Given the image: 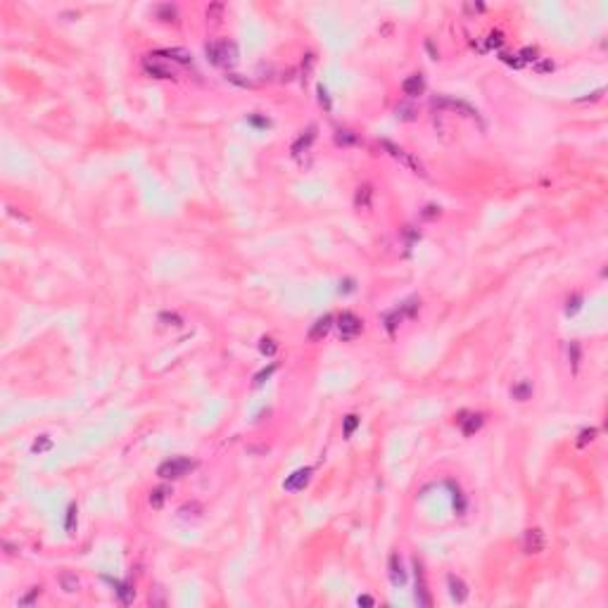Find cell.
I'll return each mask as SVG.
<instances>
[{
  "label": "cell",
  "instance_id": "7a4b0ae2",
  "mask_svg": "<svg viewBox=\"0 0 608 608\" xmlns=\"http://www.w3.org/2000/svg\"><path fill=\"white\" fill-rule=\"evenodd\" d=\"M193 468H195V461L183 459V456H176V459H169V461H164L162 466L157 468V475L164 478V480H178L186 473H190Z\"/></svg>",
  "mask_w": 608,
  "mask_h": 608
},
{
  "label": "cell",
  "instance_id": "d4e9b609",
  "mask_svg": "<svg viewBox=\"0 0 608 608\" xmlns=\"http://www.w3.org/2000/svg\"><path fill=\"white\" fill-rule=\"evenodd\" d=\"M259 352L264 354V357H273L276 352H278V344L273 338H262L259 340Z\"/></svg>",
  "mask_w": 608,
  "mask_h": 608
},
{
  "label": "cell",
  "instance_id": "2e32d148",
  "mask_svg": "<svg viewBox=\"0 0 608 608\" xmlns=\"http://www.w3.org/2000/svg\"><path fill=\"white\" fill-rule=\"evenodd\" d=\"M483 428V416L480 413H470L466 418H461V430H463V435H473V433H478Z\"/></svg>",
  "mask_w": 608,
  "mask_h": 608
},
{
  "label": "cell",
  "instance_id": "4fadbf2b",
  "mask_svg": "<svg viewBox=\"0 0 608 608\" xmlns=\"http://www.w3.org/2000/svg\"><path fill=\"white\" fill-rule=\"evenodd\" d=\"M390 582L394 587H402L406 584V570L402 561H399V554H392L390 556Z\"/></svg>",
  "mask_w": 608,
  "mask_h": 608
},
{
  "label": "cell",
  "instance_id": "5b68a950",
  "mask_svg": "<svg viewBox=\"0 0 608 608\" xmlns=\"http://www.w3.org/2000/svg\"><path fill=\"white\" fill-rule=\"evenodd\" d=\"M143 67H145V72L150 74V76H155V78H176L178 74H176V69L171 67V62H162L157 55H150L145 62H143Z\"/></svg>",
  "mask_w": 608,
  "mask_h": 608
},
{
  "label": "cell",
  "instance_id": "5bb4252c",
  "mask_svg": "<svg viewBox=\"0 0 608 608\" xmlns=\"http://www.w3.org/2000/svg\"><path fill=\"white\" fill-rule=\"evenodd\" d=\"M316 141V126H309L299 138L295 141V145H292V155H302L304 150H309V145Z\"/></svg>",
  "mask_w": 608,
  "mask_h": 608
},
{
  "label": "cell",
  "instance_id": "484cf974",
  "mask_svg": "<svg viewBox=\"0 0 608 608\" xmlns=\"http://www.w3.org/2000/svg\"><path fill=\"white\" fill-rule=\"evenodd\" d=\"M181 518H200V513H202V506L197 504V501H193V504H186V506H181Z\"/></svg>",
  "mask_w": 608,
  "mask_h": 608
},
{
  "label": "cell",
  "instance_id": "4316f807",
  "mask_svg": "<svg viewBox=\"0 0 608 608\" xmlns=\"http://www.w3.org/2000/svg\"><path fill=\"white\" fill-rule=\"evenodd\" d=\"M50 449H52V439H50L48 435H41L31 444V452L33 454H43V452H50Z\"/></svg>",
  "mask_w": 608,
  "mask_h": 608
},
{
  "label": "cell",
  "instance_id": "52a82bcc",
  "mask_svg": "<svg viewBox=\"0 0 608 608\" xmlns=\"http://www.w3.org/2000/svg\"><path fill=\"white\" fill-rule=\"evenodd\" d=\"M413 568H416V604L423 608H430L433 606V599H430V592H428L425 575H423V565L418 559H413Z\"/></svg>",
  "mask_w": 608,
  "mask_h": 608
},
{
  "label": "cell",
  "instance_id": "e0dca14e",
  "mask_svg": "<svg viewBox=\"0 0 608 608\" xmlns=\"http://www.w3.org/2000/svg\"><path fill=\"white\" fill-rule=\"evenodd\" d=\"M371 197H373V188H371V186L357 188V195H354V204H357V209H371Z\"/></svg>",
  "mask_w": 608,
  "mask_h": 608
},
{
  "label": "cell",
  "instance_id": "7402d4cb",
  "mask_svg": "<svg viewBox=\"0 0 608 608\" xmlns=\"http://www.w3.org/2000/svg\"><path fill=\"white\" fill-rule=\"evenodd\" d=\"M76 513H78V506L72 501L69 506H67V515H64V530L72 532L76 528Z\"/></svg>",
  "mask_w": 608,
  "mask_h": 608
},
{
  "label": "cell",
  "instance_id": "e575fe53",
  "mask_svg": "<svg viewBox=\"0 0 608 608\" xmlns=\"http://www.w3.org/2000/svg\"><path fill=\"white\" fill-rule=\"evenodd\" d=\"M397 117L404 119V122H411V119H416V109L406 107V105H399V107H397Z\"/></svg>",
  "mask_w": 608,
  "mask_h": 608
},
{
  "label": "cell",
  "instance_id": "277c9868",
  "mask_svg": "<svg viewBox=\"0 0 608 608\" xmlns=\"http://www.w3.org/2000/svg\"><path fill=\"white\" fill-rule=\"evenodd\" d=\"M361 318L354 316L352 312H344L340 314V318H338V330H340V340H354L359 333H361Z\"/></svg>",
  "mask_w": 608,
  "mask_h": 608
},
{
  "label": "cell",
  "instance_id": "d590c367",
  "mask_svg": "<svg viewBox=\"0 0 608 608\" xmlns=\"http://www.w3.org/2000/svg\"><path fill=\"white\" fill-rule=\"evenodd\" d=\"M594 437H596V428H587V430H582V433H580V439H577V444H580V447H584L587 442H592Z\"/></svg>",
  "mask_w": 608,
  "mask_h": 608
},
{
  "label": "cell",
  "instance_id": "d6986e66",
  "mask_svg": "<svg viewBox=\"0 0 608 608\" xmlns=\"http://www.w3.org/2000/svg\"><path fill=\"white\" fill-rule=\"evenodd\" d=\"M511 394H513V399H518V402H525V399L532 397V385L528 380H520V383H515L513 388H511Z\"/></svg>",
  "mask_w": 608,
  "mask_h": 608
},
{
  "label": "cell",
  "instance_id": "3957f363",
  "mask_svg": "<svg viewBox=\"0 0 608 608\" xmlns=\"http://www.w3.org/2000/svg\"><path fill=\"white\" fill-rule=\"evenodd\" d=\"M383 147L390 152L397 162H402L404 167H409L413 173H418V176H425V167L421 164V159H416V157L411 155V152H406L404 147H399V145H394V143H390V141H383Z\"/></svg>",
  "mask_w": 608,
  "mask_h": 608
},
{
  "label": "cell",
  "instance_id": "ee69618b",
  "mask_svg": "<svg viewBox=\"0 0 608 608\" xmlns=\"http://www.w3.org/2000/svg\"><path fill=\"white\" fill-rule=\"evenodd\" d=\"M375 601L371 596H359V606H373Z\"/></svg>",
  "mask_w": 608,
  "mask_h": 608
},
{
  "label": "cell",
  "instance_id": "9c48e42d",
  "mask_svg": "<svg viewBox=\"0 0 608 608\" xmlns=\"http://www.w3.org/2000/svg\"><path fill=\"white\" fill-rule=\"evenodd\" d=\"M309 480H312V468H299V470H295L292 475L285 478L283 487H285L288 492H299V489H304V487L309 485Z\"/></svg>",
  "mask_w": 608,
  "mask_h": 608
},
{
  "label": "cell",
  "instance_id": "9a60e30c",
  "mask_svg": "<svg viewBox=\"0 0 608 608\" xmlns=\"http://www.w3.org/2000/svg\"><path fill=\"white\" fill-rule=\"evenodd\" d=\"M157 55H167V57H171L173 62H181V64L193 62V55L188 52L186 48H167V50H159Z\"/></svg>",
  "mask_w": 608,
  "mask_h": 608
},
{
  "label": "cell",
  "instance_id": "bcb514c9",
  "mask_svg": "<svg viewBox=\"0 0 608 608\" xmlns=\"http://www.w3.org/2000/svg\"><path fill=\"white\" fill-rule=\"evenodd\" d=\"M340 290H344V292H349V290H354V283H352V281H344V283H340Z\"/></svg>",
  "mask_w": 608,
  "mask_h": 608
},
{
  "label": "cell",
  "instance_id": "44dd1931",
  "mask_svg": "<svg viewBox=\"0 0 608 608\" xmlns=\"http://www.w3.org/2000/svg\"><path fill=\"white\" fill-rule=\"evenodd\" d=\"M114 592L119 594L122 604H131L136 596V589H131V584H124V582H114Z\"/></svg>",
  "mask_w": 608,
  "mask_h": 608
},
{
  "label": "cell",
  "instance_id": "83f0119b",
  "mask_svg": "<svg viewBox=\"0 0 608 608\" xmlns=\"http://www.w3.org/2000/svg\"><path fill=\"white\" fill-rule=\"evenodd\" d=\"M501 43H504V33L501 31H489V36L485 38V52L487 50H492V48H501Z\"/></svg>",
  "mask_w": 608,
  "mask_h": 608
},
{
  "label": "cell",
  "instance_id": "7bdbcfd3",
  "mask_svg": "<svg viewBox=\"0 0 608 608\" xmlns=\"http://www.w3.org/2000/svg\"><path fill=\"white\" fill-rule=\"evenodd\" d=\"M250 124H254V126H268V119H262V117H250Z\"/></svg>",
  "mask_w": 608,
  "mask_h": 608
},
{
  "label": "cell",
  "instance_id": "1f68e13d",
  "mask_svg": "<svg viewBox=\"0 0 608 608\" xmlns=\"http://www.w3.org/2000/svg\"><path fill=\"white\" fill-rule=\"evenodd\" d=\"M499 60L501 62H506L509 67H513V69H520L523 67V60L518 57V55H511V52H499Z\"/></svg>",
  "mask_w": 608,
  "mask_h": 608
},
{
  "label": "cell",
  "instance_id": "f546056e",
  "mask_svg": "<svg viewBox=\"0 0 608 608\" xmlns=\"http://www.w3.org/2000/svg\"><path fill=\"white\" fill-rule=\"evenodd\" d=\"M580 307H582V295L568 297V304H565V314H568V316H573V314L580 312Z\"/></svg>",
  "mask_w": 608,
  "mask_h": 608
},
{
  "label": "cell",
  "instance_id": "836d02e7",
  "mask_svg": "<svg viewBox=\"0 0 608 608\" xmlns=\"http://www.w3.org/2000/svg\"><path fill=\"white\" fill-rule=\"evenodd\" d=\"M41 592H43L41 587H31V592L26 594V596H22V599H19V606H31L33 601H36V599L41 596Z\"/></svg>",
  "mask_w": 608,
  "mask_h": 608
},
{
  "label": "cell",
  "instance_id": "74e56055",
  "mask_svg": "<svg viewBox=\"0 0 608 608\" xmlns=\"http://www.w3.org/2000/svg\"><path fill=\"white\" fill-rule=\"evenodd\" d=\"M535 72L537 74H549V72H554V62L551 60H542V62L535 64Z\"/></svg>",
  "mask_w": 608,
  "mask_h": 608
},
{
  "label": "cell",
  "instance_id": "30bf717a",
  "mask_svg": "<svg viewBox=\"0 0 608 608\" xmlns=\"http://www.w3.org/2000/svg\"><path fill=\"white\" fill-rule=\"evenodd\" d=\"M447 587H449V596H452L456 604H463V601L468 599V587L461 577L449 575L447 577Z\"/></svg>",
  "mask_w": 608,
  "mask_h": 608
},
{
  "label": "cell",
  "instance_id": "d6a6232c",
  "mask_svg": "<svg viewBox=\"0 0 608 608\" xmlns=\"http://www.w3.org/2000/svg\"><path fill=\"white\" fill-rule=\"evenodd\" d=\"M157 17H159L162 22H173L176 10H173L171 5H162V7H157Z\"/></svg>",
  "mask_w": 608,
  "mask_h": 608
},
{
  "label": "cell",
  "instance_id": "ffe728a7",
  "mask_svg": "<svg viewBox=\"0 0 608 608\" xmlns=\"http://www.w3.org/2000/svg\"><path fill=\"white\" fill-rule=\"evenodd\" d=\"M169 494H171L169 487H155V489L150 492V506H152V509H162Z\"/></svg>",
  "mask_w": 608,
  "mask_h": 608
},
{
  "label": "cell",
  "instance_id": "7c38bea8",
  "mask_svg": "<svg viewBox=\"0 0 608 608\" xmlns=\"http://www.w3.org/2000/svg\"><path fill=\"white\" fill-rule=\"evenodd\" d=\"M402 91H404V95H409V97H418V95H423V91H425V81H423L421 74H411V76H406L404 81H402Z\"/></svg>",
  "mask_w": 608,
  "mask_h": 608
},
{
  "label": "cell",
  "instance_id": "f6af8a7d",
  "mask_svg": "<svg viewBox=\"0 0 608 608\" xmlns=\"http://www.w3.org/2000/svg\"><path fill=\"white\" fill-rule=\"evenodd\" d=\"M2 549H7V554H10V556H15L17 551H19V549H17V546H12L10 542H2Z\"/></svg>",
  "mask_w": 608,
  "mask_h": 608
},
{
  "label": "cell",
  "instance_id": "6da1fadb",
  "mask_svg": "<svg viewBox=\"0 0 608 608\" xmlns=\"http://www.w3.org/2000/svg\"><path fill=\"white\" fill-rule=\"evenodd\" d=\"M207 52V60L217 67H231L238 60V48H235L233 41H214V43H207L204 48Z\"/></svg>",
  "mask_w": 608,
  "mask_h": 608
},
{
  "label": "cell",
  "instance_id": "ba28073f",
  "mask_svg": "<svg viewBox=\"0 0 608 608\" xmlns=\"http://www.w3.org/2000/svg\"><path fill=\"white\" fill-rule=\"evenodd\" d=\"M544 532L539 530V528H530V530H525L523 535V551L525 554H539V551H544Z\"/></svg>",
  "mask_w": 608,
  "mask_h": 608
},
{
  "label": "cell",
  "instance_id": "cb8c5ba5",
  "mask_svg": "<svg viewBox=\"0 0 608 608\" xmlns=\"http://www.w3.org/2000/svg\"><path fill=\"white\" fill-rule=\"evenodd\" d=\"M447 487L454 492V509H456V513H463V511H466V499H463L461 489H459L454 483H447Z\"/></svg>",
  "mask_w": 608,
  "mask_h": 608
},
{
  "label": "cell",
  "instance_id": "8fae6325",
  "mask_svg": "<svg viewBox=\"0 0 608 608\" xmlns=\"http://www.w3.org/2000/svg\"><path fill=\"white\" fill-rule=\"evenodd\" d=\"M330 328H333V316H330V314L316 318L314 326L309 328V340H323L328 333H330Z\"/></svg>",
  "mask_w": 608,
  "mask_h": 608
},
{
  "label": "cell",
  "instance_id": "b9f144b4",
  "mask_svg": "<svg viewBox=\"0 0 608 608\" xmlns=\"http://www.w3.org/2000/svg\"><path fill=\"white\" fill-rule=\"evenodd\" d=\"M425 48H428V52H430V57H433V60H437V57H439V50L435 48V43H433L430 38L425 41Z\"/></svg>",
  "mask_w": 608,
  "mask_h": 608
},
{
  "label": "cell",
  "instance_id": "60d3db41",
  "mask_svg": "<svg viewBox=\"0 0 608 608\" xmlns=\"http://www.w3.org/2000/svg\"><path fill=\"white\" fill-rule=\"evenodd\" d=\"M568 354L573 357V368H577V364H580V347H577V342H570V347H568Z\"/></svg>",
  "mask_w": 608,
  "mask_h": 608
},
{
  "label": "cell",
  "instance_id": "603a6c76",
  "mask_svg": "<svg viewBox=\"0 0 608 608\" xmlns=\"http://www.w3.org/2000/svg\"><path fill=\"white\" fill-rule=\"evenodd\" d=\"M357 141H359L357 133L349 131V128H340V131L335 133V143H338V145H354Z\"/></svg>",
  "mask_w": 608,
  "mask_h": 608
},
{
  "label": "cell",
  "instance_id": "f1b7e54d",
  "mask_svg": "<svg viewBox=\"0 0 608 608\" xmlns=\"http://www.w3.org/2000/svg\"><path fill=\"white\" fill-rule=\"evenodd\" d=\"M357 425H359V416H354V413H349V416H344V421H342L344 437H352V433L357 430Z\"/></svg>",
  "mask_w": 608,
  "mask_h": 608
},
{
  "label": "cell",
  "instance_id": "4dcf8cb0",
  "mask_svg": "<svg viewBox=\"0 0 608 608\" xmlns=\"http://www.w3.org/2000/svg\"><path fill=\"white\" fill-rule=\"evenodd\" d=\"M537 52H539V50H537L535 46H528V48H523V50L518 52V57L523 60V64H525V62H535V60H537Z\"/></svg>",
  "mask_w": 608,
  "mask_h": 608
},
{
  "label": "cell",
  "instance_id": "ab89813d",
  "mask_svg": "<svg viewBox=\"0 0 608 608\" xmlns=\"http://www.w3.org/2000/svg\"><path fill=\"white\" fill-rule=\"evenodd\" d=\"M273 371H276V364H271V366H268V368H264L262 373H257V378H254V383H257V385H262V383H264L266 378H271V373H273Z\"/></svg>",
  "mask_w": 608,
  "mask_h": 608
},
{
  "label": "cell",
  "instance_id": "f35d334b",
  "mask_svg": "<svg viewBox=\"0 0 608 608\" xmlns=\"http://www.w3.org/2000/svg\"><path fill=\"white\" fill-rule=\"evenodd\" d=\"M318 102H321V107H326L328 112H330V97H328V91H326V86H318Z\"/></svg>",
  "mask_w": 608,
  "mask_h": 608
},
{
  "label": "cell",
  "instance_id": "ac0fdd59",
  "mask_svg": "<svg viewBox=\"0 0 608 608\" xmlns=\"http://www.w3.org/2000/svg\"><path fill=\"white\" fill-rule=\"evenodd\" d=\"M60 587L67 594H76L81 589V580L76 577V573H62L60 575Z\"/></svg>",
  "mask_w": 608,
  "mask_h": 608
},
{
  "label": "cell",
  "instance_id": "8992f818",
  "mask_svg": "<svg viewBox=\"0 0 608 608\" xmlns=\"http://www.w3.org/2000/svg\"><path fill=\"white\" fill-rule=\"evenodd\" d=\"M433 107L452 109V112H459V114H463V117H470V119H478V117H480L475 107H470V105H468V102H463V100H454V97H435V100H433Z\"/></svg>",
  "mask_w": 608,
  "mask_h": 608
},
{
  "label": "cell",
  "instance_id": "8d00e7d4",
  "mask_svg": "<svg viewBox=\"0 0 608 608\" xmlns=\"http://www.w3.org/2000/svg\"><path fill=\"white\" fill-rule=\"evenodd\" d=\"M159 321H164V323H169V326H181V323H183L178 314H169V312L159 314Z\"/></svg>",
  "mask_w": 608,
  "mask_h": 608
}]
</instances>
